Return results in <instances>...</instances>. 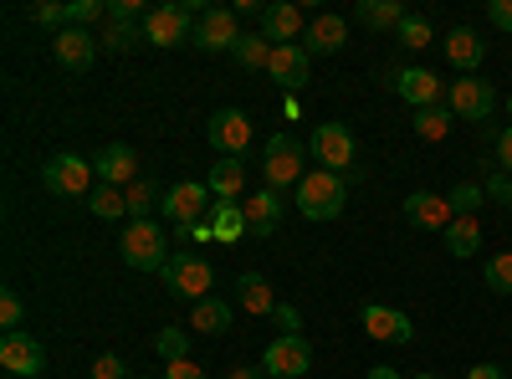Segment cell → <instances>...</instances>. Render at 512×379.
I'll list each match as a JSON object with an SVG mask.
<instances>
[{
  "instance_id": "6da1fadb",
  "label": "cell",
  "mask_w": 512,
  "mask_h": 379,
  "mask_svg": "<svg viewBox=\"0 0 512 379\" xmlns=\"http://www.w3.org/2000/svg\"><path fill=\"white\" fill-rule=\"evenodd\" d=\"M344 200H349V175L308 170L303 185H297V210H303L308 221H338L344 216Z\"/></svg>"
},
{
  "instance_id": "7a4b0ae2",
  "label": "cell",
  "mask_w": 512,
  "mask_h": 379,
  "mask_svg": "<svg viewBox=\"0 0 512 379\" xmlns=\"http://www.w3.org/2000/svg\"><path fill=\"white\" fill-rule=\"evenodd\" d=\"M98 170H93V159H82V154H57L41 164V185H47L57 200H88L98 185Z\"/></svg>"
},
{
  "instance_id": "3957f363",
  "label": "cell",
  "mask_w": 512,
  "mask_h": 379,
  "mask_svg": "<svg viewBox=\"0 0 512 379\" xmlns=\"http://www.w3.org/2000/svg\"><path fill=\"white\" fill-rule=\"evenodd\" d=\"M118 251H123V262L134 267V272H164V262L175 257V251H169V241H164V231H159L154 221H128Z\"/></svg>"
},
{
  "instance_id": "277c9868",
  "label": "cell",
  "mask_w": 512,
  "mask_h": 379,
  "mask_svg": "<svg viewBox=\"0 0 512 379\" xmlns=\"http://www.w3.org/2000/svg\"><path fill=\"white\" fill-rule=\"evenodd\" d=\"M164 287L175 292V298H185L190 308L200 303V298H210V287H216V272H210V262L205 257H195V251H175V257L164 262Z\"/></svg>"
},
{
  "instance_id": "5b68a950",
  "label": "cell",
  "mask_w": 512,
  "mask_h": 379,
  "mask_svg": "<svg viewBox=\"0 0 512 379\" xmlns=\"http://www.w3.org/2000/svg\"><path fill=\"white\" fill-rule=\"evenodd\" d=\"M308 149L318 159V170H333V175H354L359 170V144L349 134V123H318Z\"/></svg>"
},
{
  "instance_id": "8992f818",
  "label": "cell",
  "mask_w": 512,
  "mask_h": 379,
  "mask_svg": "<svg viewBox=\"0 0 512 379\" xmlns=\"http://www.w3.org/2000/svg\"><path fill=\"white\" fill-rule=\"evenodd\" d=\"M267 164H262V170H267V190H297V185H303V159H308V149H303V139H292V134H272L267 139V154H262Z\"/></svg>"
},
{
  "instance_id": "52a82bcc",
  "label": "cell",
  "mask_w": 512,
  "mask_h": 379,
  "mask_svg": "<svg viewBox=\"0 0 512 379\" xmlns=\"http://www.w3.org/2000/svg\"><path fill=\"white\" fill-rule=\"evenodd\" d=\"M446 108L456 118L482 123V129H487V118L497 108V93H492V82H482V77H456V82H446Z\"/></svg>"
},
{
  "instance_id": "ba28073f",
  "label": "cell",
  "mask_w": 512,
  "mask_h": 379,
  "mask_svg": "<svg viewBox=\"0 0 512 379\" xmlns=\"http://www.w3.org/2000/svg\"><path fill=\"white\" fill-rule=\"evenodd\" d=\"M262 369L277 374V379L308 374V369H313V344L303 339V333H277V339L267 344V354H262Z\"/></svg>"
},
{
  "instance_id": "9c48e42d",
  "label": "cell",
  "mask_w": 512,
  "mask_h": 379,
  "mask_svg": "<svg viewBox=\"0 0 512 379\" xmlns=\"http://www.w3.org/2000/svg\"><path fill=\"white\" fill-rule=\"evenodd\" d=\"M205 139H210V149H221V159H241L251 149V118L241 108H221L205 123Z\"/></svg>"
},
{
  "instance_id": "30bf717a",
  "label": "cell",
  "mask_w": 512,
  "mask_h": 379,
  "mask_svg": "<svg viewBox=\"0 0 512 379\" xmlns=\"http://www.w3.org/2000/svg\"><path fill=\"white\" fill-rule=\"evenodd\" d=\"M144 41H154V47H185V41H195V16L185 6H154L144 16Z\"/></svg>"
},
{
  "instance_id": "8fae6325",
  "label": "cell",
  "mask_w": 512,
  "mask_h": 379,
  "mask_svg": "<svg viewBox=\"0 0 512 379\" xmlns=\"http://www.w3.org/2000/svg\"><path fill=\"white\" fill-rule=\"evenodd\" d=\"M0 369L11 379H36V374H47V349H41L31 333H6V339H0Z\"/></svg>"
},
{
  "instance_id": "7c38bea8",
  "label": "cell",
  "mask_w": 512,
  "mask_h": 379,
  "mask_svg": "<svg viewBox=\"0 0 512 379\" xmlns=\"http://www.w3.org/2000/svg\"><path fill=\"white\" fill-rule=\"evenodd\" d=\"M246 31L236 26V11H226V6H210L200 21H195V41L205 52H236V41H241Z\"/></svg>"
},
{
  "instance_id": "4fadbf2b",
  "label": "cell",
  "mask_w": 512,
  "mask_h": 379,
  "mask_svg": "<svg viewBox=\"0 0 512 379\" xmlns=\"http://www.w3.org/2000/svg\"><path fill=\"white\" fill-rule=\"evenodd\" d=\"M98 47H103V41H98L93 31H82V26H67V31L52 36V57H57L67 72H88L93 57H98Z\"/></svg>"
},
{
  "instance_id": "5bb4252c",
  "label": "cell",
  "mask_w": 512,
  "mask_h": 379,
  "mask_svg": "<svg viewBox=\"0 0 512 379\" xmlns=\"http://www.w3.org/2000/svg\"><path fill=\"white\" fill-rule=\"evenodd\" d=\"M390 88L420 113V108H441L446 103V93H441V77L436 72H425V67H405V72H395V82Z\"/></svg>"
},
{
  "instance_id": "9a60e30c",
  "label": "cell",
  "mask_w": 512,
  "mask_h": 379,
  "mask_svg": "<svg viewBox=\"0 0 512 379\" xmlns=\"http://www.w3.org/2000/svg\"><path fill=\"white\" fill-rule=\"evenodd\" d=\"M159 210H164V216L175 221V226H180V221H200L205 210H210V185H200V180H180V185H169Z\"/></svg>"
},
{
  "instance_id": "2e32d148",
  "label": "cell",
  "mask_w": 512,
  "mask_h": 379,
  "mask_svg": "<svg viewBox=\"0 0 512 379\" xmlns=\"http://www.w3.org/2000/svg\"><path fill=\"white\" fill-rule=\"evenodd\" d=\"M359 323L369 328V339H379V344H410V339H415L410 318H405L400 308H384V303H364Z\"/></svg>"
},
{
  "instance_id": "e0dca14e",
  "label": "cell",
  "mask_w": 512,
  "mask_h": 379,
  "mask_svg": "<svg viewBox=\"0 0 512 379\" xmlns=\"http://www.w3.org/2000/svg\"><path fill=\"white\" fill-rule=\"evenodd\" d=\"M262 36L272 41V47H292L297 36H308L303 6H292V0H282V6H267V11H262Z\"/></svg>"
},
{
  "instance_id": "ac0fdd59",
  "label": "cell",
  "mask_w": 512,
  "mask_h": 379,
  "mask_svg": "<svg viewBox=\"0 0 512 379\" xmlns=\"http://www.w3.org/2000/svg\"><path fill=\"white\" fill-rule=\"evenodd\" d=\"M308 67H313V52L303 47V41H292V47H272V62H267L272 82H277V88H292V93L308 82Z\"/></svg>"
},
{
  "instance_id": "d6986e66",
  "label": "cell",
  "mask_w": 512,
  "mask_h": 379,
  "mask_svg": "<svg viewBox=\"0 0 512 379\" xmlns=\"http://www.w3.org/2000/svg\"><path fill=\"white\" fill-rule=\"evenodd\" d=\"M93 170H98V185H118V190H128V185L139 180V154L128 149V144H108V149H98Z\"/></svg>"
},
{
  "instance_id": "ffe728a7",
  "label": "cell",
  "mask_w": 512,
  "mask_h": 379,
  "mask_svg": "<svg viewBox=\"0 0 512 379\" xmlns=\"http://www.w3.org/2000/svg\"><path fill=\"white\" fill-rule=\"evenodd\" d=\"M405 216H410V226H420V231H446V226L456 221V210H451V195L415 190V195L405 200Z\"/></svg>"
},
{
  "instance_id": "44dd1931",
  "label": "cell",
  "mask_w": 512,
  "mask_h": 379,
  "mask_svg": "<svg viewBox=\"0 0 512 379\" xmlns=\"http://www.w3.org/2000/svg\"><path fill=\"white\" fill-rule=\"evenodd\" d=\"M482 57H487V41H482L472 26H456V31H446V62H451L461 77H477Z\"/></svg>"
},
{
  "instance_id": "7402d4cb",
  "label": "cell",
  "mask_w": 512,
  "mask_h": 379,
  "mask_svg": "<svg viewBox=\"0 0 512 379\" xmlns=\"http://www.w3.org/2000/svg\"><path fill=\"white\" fill-rule=\"evenodd\" d=\"M241 210H246V231L251 236H277V226H282V195L277 190H256Z\"/></svg>"
},
{
  "instance_id": "603a6c76",
  "label": "cell",
  "mask_w": 512,
  "mask_h": 379,
  "mask_svg": "<svg viewBox=\"0 0 512 379\" xmlns=\"http://www.w3.org/2000/svg\"><path fill=\"white\" fill-rule=\"evenodd\" d=\"M236 308H241V313H256V318L277 313V292H272V282H267L262 272L236 277Z\"/></svg>"
},
{
  "instance_id": "cb8c5ba5",
  "label": "cell",
  "mask_w": 512,
  "mask_h": 379,
  "mask_svg": "<svg viewBox=\"0 0 512 379\" xmlns=\"http://www.w3.org/2000/svg\"><path fill=\"white\" fill-rule=\"evenodd\" d=\"M349 41V21L344 16H313L308 21V36H303V47L318 52V57H333L338 47Z\"/></svg>"
},
{
  "instance_id": "d4e9b609",
  "label": "cell",
  "mask_w": 512,
  "mask_h": 379,
  "mask_svg": "<svg viewBox=\"0 0 512 379\" xmlns=\"http://www.w3.org/2000/svg\"><path fill=\"white\" fill-rule=\"evenodd\" d=\"M441 236H446L451 257H477V251H482V221L477 216H456Z\"/></svg>"
},
{
  "instance_id": "484cf974",
  "label": "cell",
  "mask_w": 512,
  "mask_h": 379,
  "mask_svg": "<svg viewBox=\"0 0 512 379\" xmlns=\"http://www.w3.org/2000/svg\"><path fill=\"white\" fill-rule=\"evenodd\" d=\"M123 200H128V221H154V210L164 205V190L149 175H139L134 185L123 190Z\"/></svg>"
},
{
  "instance_id": "4316f807",
  "label": "cell",
  "mask_w": 512,
  "mask_h": 379,
  "mask_svg": "<svg viewBox=\"0 0 512 379\" xmlns=\"http://www.w3.org/2000/svg\"><path fill=\"white\" fill-rule=\"evenodd\" d=\"M405 16L410 11L400 0H359V26H369V31H400Z\"/></svg>"
},
{
  "instance_id": "83f0119b",
  "label": "cell",
  "mask_w": 512,
  "mask_h": 379,
  "mask_svg": "<svg viewBox=\"0 0 512 379\" xmlns=\"http://www.w3.org/2000/svg\"><path fill=\"white\" fill-rule=\"evenodd\" d=\"M205 185H210V195H221V200H231V205H236V195L246 190V164H241V159H221L216 170H210V180H205Z\"/></svg>"
},
{
  "instance_id": "f1b7e54d",
  "label": "cell",
  "mask_w": 512,
  "mask_h": 379,
  "mask_svg": "<svg viewBox=\"0 0 512 379\" xmlns=\"http://www.w3.org/2000/svg\"><path fill=\"white\" fill-rule=\"evenodd\" d=\"M190 328H195V333H226V328H231V303L200 298V303L190 308Z\"/></svg>"
},
{
  "instance_id": "f546056e",
  "label": "cell",
  "mask_w": 512,
  "mask_h": 379,
  "mask_svg": "<svg viewBox=\"0 0 512 379\" xmlns=\"http://www.w3.org/2000/svg\"><path fill=\"white\" fill-rule=\"evenodd\" d=\"M451 118H456V113H451V108L441 103V108H420V113H415L410 123H415V134H420L425 144H441V139L451 134Z\"/></svg>"
},
{
  "instance_id": "4dcf8cb0",
  "label": "cell",
  "mask_w": 512,
  "mask_h": 379,
  "mask_svg": "<svg viewBox=\"0 0 512 379\" xmlns=\"http://www.w3.org/2000/svg\"><path fill=\"white\" fill-rule=\"evenodd\" d=\"M236 62H241L246 72H262V67L272 62V41H267L262 31H246V36L236 41Z\"/></svg>"
},
{
  "instance_id": "1f68e13d",
  "label": "cell",
  "mask_w": 512,
  "mask_h": 379,
  "mask_svg": "<svg viewBox=\"0 0 512 379\" xmlns=\"http://www.w3.org/2000/svg\"><path fill=\"white\" fill-rule=\"evenodd\" d=\"M88 210H93L98 221H123V216H128V200H123L118 185H98V190L88 195Z\"/></svg>"
},
{
  "instance_id": "d6a6232c",
  "label": "cell",
  "mask_w": 512,
  "mask_h": 379,
  "mask_svg": "<svg viewBox=\"0 0 512 379\" xmlns=\"http://www.w3.org/2000/svg\"><path fill=\"white\" fill-rule=\"evenodd\" d=\"M210 221H216V236H221V241L251 236V231H246V210H241V205H231V200H221V205H210Z\"/></svg>"
},
{
  "instance_id": "836d02e7",
  "label": "cell",
  "mask_w": 512,
  "mask_h": 379,
  "mask_svg": "<svg viewBox=\"0 0 512 379\" xmlns=\"http://www.w3.org/2000/svg\"><path fill=\"white\" fill-rule=\"evenodd\" d=\"M98 41H103L108 52H134L139 41H144V26H134V21H108Z\"/></svg>"
},
{
  "instance_id": "e575fe53",
  "label": "cell",
  "mask_w": 512,
  "mask_h": 379,
  "mask_svg": "<svg viewBox=\"0 0 512 379\" xmlns=\"http://www.w3.org/2000/svg\"><path fill=\"white\" fill-rule=\"evenodd\" d=\"M154 349H159V359H164V364H175V359H190V328H159Z\"/></svg>"
},
{
  "instance_id": "d590c367",
  "label": "cell",
  "mask_w": 512,
  "mask_h": 379,
  "mask_svg": "<svg viewBox=\"0 0 512 379\" xmlns=\"http://www.w3.org/2000/svg\"><path fill=\"white\" fill-rule=\"evenodd\" d=\"M487 287L497 292V298H512V251L487 257Z\"/></svg>"
},
{
  "instance_id": "8d00e7d4",
  "label": "cell",
  "mask_w": 512,
  "mask_h": 379,
  "mask_svg": "<svg viewBox=\"0 0 512 379\" xmlns=\"http://www.w3.org/2000/svg\"><path fill=\"white\" fill-rule=\"evenodd\" d=\"M431 21H425V16H405L400 21V47H410V52H425V47H431Z\"/></svg>"
},
{
  "instance_id": "74e56055",
  "label": "cell",
  "mask_w": 512,
  "mask_h": 379,
  "mask_svg": "<svg viewBox=\"0 0 512 379\" xmlns=\"http://www.w3.org/2000/svg\"><path fill=\"white\" fill-rule=\"evenodd\" d=\"M482 200H487V185H472V180L451 190V210H456V216H477Z\"/></svg>"
},
{
  "instance_id": "f35d334b",
  "label": "cell",
  "mask_w": 512,
  "mask_h": 379,
  "mask_svg": "<svg viewBox=\"0 0 512 379\" xmlns=\"http://www.w3.org/2000/svg\"><path fill=\"white\" fill-rule=\"evenodd\" d=\"M21 323H26V303H21V292H0V328L6 333H21Z\"/></svg>"
},
{
  "instance_id": "ab89813d",
  "label": "cell",
  "mask_w": 512,
  "mask_h": 379,
  "mask_svg": "<svg viewBox=\"0 0 512 379\" xmlns=\"http://www.w3.org/2000/svg\"><path fill=\"white\" fill-rule=\"evenodd\" d=\"M72 26H82V31H88L93 21H108V6H103V0H72Z\"/></svg>"
},
{
  "instance_id": "60d3db41",
  "label": "cell",
  "mask_w": 512,
  "mask_h": 379,
  "mask_svg": "<svg viewBox=\"0 0 512 379\" xmlns=\"http://www.w3.org/2000/svg\"><path fill=\"white\" fill-rule=\"evenodd\" d=\"M93 379H128V364L118 354H98L93 359Z\"/></svg>"
},
{
  "instance_id": "b9f144b4",
  "label": "cell",
  "mask_w": 512,
  "mask_h": 379,
  "mask_svg": "<svg viewBox=\"0 0 512 379\" xmlns=\"http://www.w3.org/2000/svg\"><path fill=\"white\" fill-rule=\"evenodd\" d=\"M139 16H149L139 0H113V6H108V21H139Z\"/></svg>"
},
{
  "instance_id": "7bdbcfd3",
  "label": "cell",
  "mask_w": 512,
  "mask_h": 379,
  "mask_svg": "<svg viewBox=\"0 0 512 379\" xmlns=\"http://www.w3.org/2000/svg\"><path fill=\"white\" fill-rule=\"evenodd\" d=\"M492 149H497V164H502V175H512V129L492 134Z\"/></svg>"
},
{
  "instance_id": "ee69618b",
  "label": "cell",
  "mask_w": 512,
  "mask_h": 379,
  "mask_svg": "<svg viewBox=\"0 0 512 379\" xmlns=\"http://www.w3.org/2000/svg\"><path fill=\"white\" fill-rule=\"evenodd\" d=\"M164 379H205L195 359H175V364H164Z\"/></svg>"
},
{
  "instance_id": "f6af8a7d",
  "label": "cell",
  "mask_w": 512,
  "mask_h": 379,
  "mask_svg": "<svg viewBox=\"0 0 512 379\" xmlns=\"http://www.w3.org/2000/svg\"><path fill=\"white\" fill-rule=\"evenodd\" d=\"M487 16H492V26H497V31H512V0H492Z\"/></svg>"
},
{
  "instance_id": "bcb514c9",
  "label": "cell",
  "mask_w": 512,
  "mask_h": 379,
  "mask_svg": "<svg viewBox=\"0 0 512 379\" xmlns=\"http://www.w3.org/2000/svg\"><path fill=\"white\" fill-rule=\"evenodd\" d=\"M277 323H282V333H303V323H297V308L292 303H277V313H272Z\"/></svg>"
},
{
  "instance_id": "7dc6e473",
  "label": "cell",
  "mask_w": 512,
  "mask_h": 379,
  "mask_svg": "<svg viewBox=\"0 0 512 379\" xmlns=\"http://www.w3.org/2000/svg\"><path fill=\"white\" fill-rule=\"evenodd\" d=\"M487 195H492V200H507V205H512V175H492V180H487Z\"/></svg>"
},
{
  "instance_id": "c3c4849f",
  "label": "cell",
  "mask_w": 512,
  "mask_h": 379,
  "mask_svg": "<svg viewBox=\"0 0 512 379\" xmlns=\"http://www.w3.org/2000/svg\"><path fill=\"white\" fill-rule=\"evenodd\" d=\"M226 379H272V374H267L262 364H256V369H246V364H236V369H231Z\"/></svg>"
},
{
  "instance_id": "681fc988",
  "label": "cell",
  "mask_w": 512,
  "mask_h": 379,
  "mask_svg": "<svg viewBox=\"0 0 512 379\" xmlns=\"http://www.w3.org/2000/svg\"><path fill=\"white\" fill-rule=\"evenodd\" d=\"M466 379H507L497 364H477V369H466Z\"/></svg>"
},
{
  "instance_id": "f907efd6",
  "label": "cell",
  "mask_w": 512,
  "mask_h": 379,
  "mask_svg": "<svg viewBox=\"0 0 512 379\" xmlns=\"http://www.w3.org/2000/svg\"><path fill=\"white\" fill-rule=\"evenodd\" d=\"M369 379H400V369H390V364H374V369H369Z\"/></svg>"
},
{
  "instance_id": "816d5d0a",
  "label": "cell",
  "mask_w": 512,
  "mask_h": 379,
  "mask_svg": "<svg viewBox=\"0 0 512 379\" xmlns=\"http://www.w3.org/2000/svg\"><path fill=\"white\" fill-rule=\"evenodd\" d=\"M410 379H436V374H410Z\"/></svg>"
},
{
  "instance_id": "f5cc1de1",
  "label": "cell",
  "mask_w": 512,
  "mask_h": 379,
  "mask_svg": "<svg viewBox=\"0 0 512 379\" xmlns=\"http://www.w3.org/2000/svg\"><path fill=\"white\" fill-rule=\"evenodd\" d=\"M507 113H512V98H507Z\"/></svg>"
}]
</instances>
